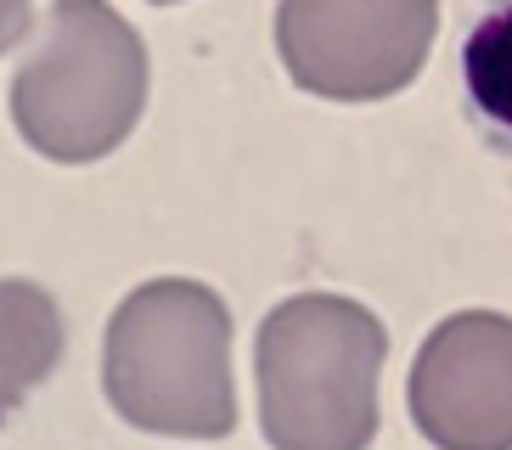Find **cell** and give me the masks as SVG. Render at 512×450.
Here are the masks:
<instances>
[{"label":"cell","instance_id":"cell-1","mask_svg":"<svg viewBox=\"0 0 512 450\" xmlns=\"http://www.w3.org/2000/svg\"><path fill=\"white\" fill-rule=\"evenodd\" d=\"M102 389L141 434L226 439L237 428L226 299L186 276L141 282L107 321Z\"/></svg>","mask_w":512,"mask_h":450},{"label":"cell","instance_id":"cell-5","mask_svg":"<svg viewBox=\"0 0 512 450\" xmlns=\"http://www.w3.org/2000/svg\"><path fill=\"white\" fill-rule=\"evenodd\" d=\"M406 405L434 450H512V315H445L411 360Z\"/></svg>","mask_w":512,"mask_h":450},{"label":"cell","instance_id":"cell-2","mask_svg":"<svg viewBox=\"0 0 512 450\" xmlns=\"http://www.w3.org/2000/svg\"><path fill=\"white\" fill-rule=\"evenodd\" d=\"M389 332L344 293L282 299L254 344L259 428L271 450H366Z\"/></svg>","mask_w":512,"mask_h":450},{"label":"cell","instance_id":"cell-3","mask_svg":"<svg viewBox=\"0 0 512 450\" xmlns=\"http://www.w3.org/2000/svg\"><path fill=\"white\" fill-rule=\"evenodd\" d=\"M147 107V45L107 0H51L46 34L12 74V124L51 164L119 152Z\"/></svg>","mask_w":512,"mask_h":450},{"label":"cell","instance_id":"cell-8","mask_svg":"<svg viewBox=\"0 0 512 450\" xmlns=\"http://www.w3.org/2000/svg\"><path fill=\"white\" fill-rule=\"evenodd\" d=\"M29 23H34V0H0V57H6L12 45H23Z\"/></svg>","mask_w":512,"mask_h":450},{"label":"cell","instance_id":"cell-7","mask_svg":"<svg viewBox=\"0 0 512 450\" xmlns=\"http://www.w3.org/2000/svg\"><path fill=\"white\" fill-rule=\"evenodd\" d=\"M462 107L484 147L512 158V0H484L462 40Z\"/></svg>","mask_w":512,"mask_h":450},{"label":"cell","instance_id":"cell-6","mask_svg":"<svg viewBox=\"0 0 512 450\" xmlns=\"http://www.w3.org/2000/svg\"><path fill=\"white\" fill-rule=\"evenodd\" d=\"M62 360V310L46 287L0 276V428Z\"/></svg>","mask_w":512,"mask_h":450},{"label":"cell","instance_id":"cell-4","mask_svg":"<svg viewBox=\"0 0 512 450\" xmlns=\"http://www.w3.org/2000/svg\"><path fill=\"white\" fill-rule=\"evenodd\" d=\"M439 0H282L276 51L293 85L321 102H383L422 74Z\"/></svg>","mask_w":512,"mask_h":450},{"label":"cell","instance_id":"cell-9","mask_svg":"<svg viewBox=\"0 0 512 450\" xmlns=\"http://www.w3.org/2000/svg\"><path fill=\"white\" fill-rule=\"evenodd\" d=\"M152 6H175V0H152Z\"/></svg>","mask_w":512,"mask_h":450}]
</instances>
